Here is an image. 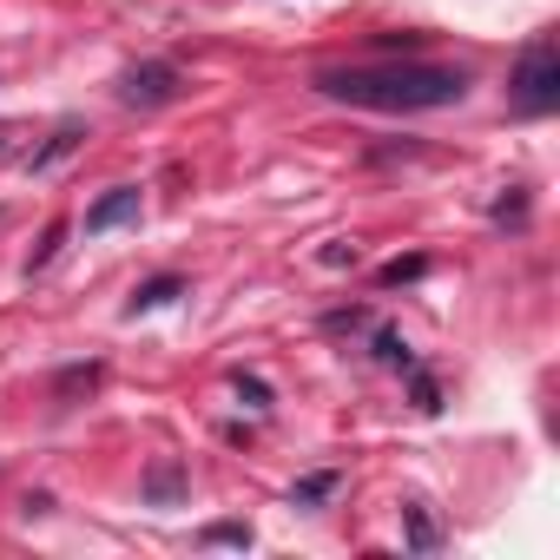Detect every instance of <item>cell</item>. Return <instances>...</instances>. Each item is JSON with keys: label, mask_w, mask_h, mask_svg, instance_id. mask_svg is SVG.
<instances>
[{"label": "cell", "mask_w": 560, "mask_h": 560, "mask_svg": "<svg viewBox=\"0 0 560 560\" xmlns=\"http://www.w3.org/2000/svg\"><path fill=\"white\" fill-rule=\"evenodd\" d=\"M60 237H67V224H47V237H40V244H34V257H27V277L54 264V250H60Z\"/></svg>", "instance_id": "12"}, {"label": "cell", "mask_w": 560, "mask_h": 560, "mask_svg": "<svg viewBox=\"0 0 560 560\" xmlns=\"http://www.w3.org/2000/svg\"><path fill=\"white\" fill-rule=\"evenodd\" d=\"M383 54H422V34H383Z\"/></svg>", "instance_id": "16"}, {"label": "cell", "mask_w": 560, "mask_h": 560, "mask_svg": "<svg viewBox=\"0 0 560 560\" xmlns=\"http://www.w3.org/2000/svg\"><path fill=\"white\" fill-rule=\"evenodd\" d=\"M343 488V468H317V475H304L298 488H291V508H317V501H330Z\"/></svg>", "instance_id": "7"}, {"label": "cell", "mask_w": 560, "mask_h": 560, "mask_svg": "<svg viewBox=\"0 0 560 560\" xmlns=\"http://www.w3.org/2000/svg\"><path fill=\"white\" fill-rule=\"evenodd\" d=\"M402 540H409L416 553H435V547H442V521H435L422 501H409V508H402Z\"/></svg>", "instance_id": "5"}, {"label": "cell", "mask_w": 560, "mask_h": 560, "mask_svg": "<svg viewBox=\"0 0 560 560\" xmlns=\"http://www.w3.org/2000/svg\"><path fill=\"white\" fill-rule=\"evenodd\" d=\"M409 376H416V409H429V416H435V409H442V389H435L422 370H409Z\"/></svg>", "instance_id": "14"}, {"label": "cell", "mask_w": 560, "mask_h": 560, "mask_svg": "<svg viewBox=\"0 0 560 560\" xmlns=\"http://www.w3.org/2000/svg\"><path fill=\"white\" fill-rule=\"evenodd\" d=\"M508 100H514V113H527V119H547V113L560 106V47H553V40H534V47L514 60Z\"/></svg>", "instance_id": "2"}, {"label": "cell", "mask_w": 560, "mask_h": 560, "mask_svg": "<svg viewBox=\"0 0 560 560\" xmlns=\"http://www.w3.org/2000/svg\"><path fill=\"white\" fill-rule=\"evenodd\" d=\"M139 218V185H113L93 211H86V237H100V231H119V224H132Z\"/></svg>", "instance_id": "4"}, {"label": "cell", "mask_w": 560, "mask_h": 560, "mask_svg": "<svg viewBox=\"0 0 560 560\" xmlns=\"http://www.w3.org/2000/svg\"><path fill=\"white\" fill-rule=\"evenodd\" d=\"M178 291H185V277H172V270H165V277H145V284L132 291V304H126V311H132V317H139V311H159V304H172Z\"/></svg>", "instance_id": "6"}, {"label": "cell", "mask_w": 560, "mask_h": 560, "mask_svg": "<svg viewBox=\"0 0 560 560\" xmlns=\"http://www.w3.org/2000/svg\"><path fill=\"white\" fill-rule=\"evenodd\" d=\"M178 494H185V468L178 462H159L145 475V501H178Z\"/></svg>", "instance_id": "9"}, {"label": "cell", "mask_w": 560, "mask_h": 560, "mask_svg": "<svg viewBox=\"0 0 560 560\" xmlns=\"http://www.w3.org/2000/svg\"><path fill=\"white\" fill-rule=\"evenodd\" d=\"M73 145H80V119H67V126H60V132H54V139H47L34 159H27V172H47V165H54V159H67Z\"/></svg>", "instance_id": "8"}, {"label": "cell", "mask_w": 560, "mask_h": 560, "mask_svg": "<svg viewBox=\"0 0 560 560\" xmlns=\"http://www.w3.org/2000/svg\"><path fill=\"white\" fill-rule=\"evenodd\" d=\"M205 547H250V527L244 521H218V527H205Z\"/></svg>", "instance_id": "11"}, {"label": "cell", "mask_w": 560, "mask_h": 560, "mask_svg": "<svg viewBox=\"0 0 560 560\" xmlns=\"http://www.w3.org/2000/svg\"><path fill=\"white\" fill-rule=\"evenodd\" d=\"M376 357H383L389 370H416V357H409V343H402L396 330H376Z\"/></svg>", "instance_id": "10"}, {"label": "cell", "mask_w": 560, "mask_h": 560, "mask_svg": "<svg viewBox=\"0 0 560 560\" xmlns=\"http://www.w3.org/2000/svg\"><path fill=\"white\" fill-rule=\"evenodd\" d=\"M324 100L337 106H363V113H442L468 100V73L462 67H429V60H383V67H324L311 80Z\"/></svg>", "instance_id": "1"}, {"label": "cell", "mask_w": 560, "mask_h": 560, "mask_svg": "<svg viewBox=\"0 0 560 560\" xmlns=\"http://www.w3.org/2000/svg\"><path fill=\"white\" fill-rule=\"evenodd\" d=\"M521 218H527V198H521V191H514V198H501V205H494V224H521Z\"/></svg>", "instance_id": "15"}, {"label": "cell", "mask_w": 560, "mask_h": 560, "mask_svg": "<svg viewBox=\"0 0 560 560\" xmlns=\"http://www.w3.org/2000/svg\"><path fill=\"white\" fill-rule=\"evenodd\" d=\"M324 324H330V330H357V324H370V317H363V311H330Z\"/></svg>", "instance_id": "18"}, {"label": "cell", "mask_w": 560, "mask_h": 560, "mask_svg": "<svg viewBox=\"0 0 560 560\" xmlns=\"http://www.w3.org/2000/svg\"><path fill=\"white\" fill-rule=\"evenodd\" d=\"M237 396H250V409H270V389L257 376H237Z\"/></svg>", "instance_id": "17"}, {"label": "cell", "mask_w": 560, "mask_h": 560, "mask_svg": "<svg viewBox=\"0 0 560 560\" xmlns=\"http://www.w3.org/2000/svg\"><path fill=\"white\" fill-rule=\"evenodd\" d=\"M178 93H185V73H178L172 60H139V67L119 73V100H126L132 113H159V106H172Z\"/></svg>", "instance_id": "3"}, {"label": "cell", "mask_w": 560, "mask_h": 560, "mask_svg": "<svg viewBox=\"0 0 560 560\" xmlns=\"http://www.w3.org/2000/svg\"><path fill=\"white\" fill-rule=\"evenodd\" d=\"M422 270H429V257H396V264H383V284H416Z\"/></svg>", "instance_id": "13"}]
</instances>
